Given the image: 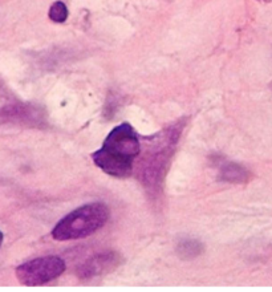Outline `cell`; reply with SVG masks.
I'll list each match as a JSON object with an SVG mask.
<instances>
[{"label": "cell", "mask_w": 272, "mask_h": 292, "mask_svg": "<svg viewBox=\"0 0 272 292\" xmlns=\"http://www.w3.org/2000/svg\"><path fill=\"white\" fill-rule=\"evenodd\" d=\"M141 152L140 140L129 124H121L108 134L101 149L92 154V160L104 173L112 177H129L134 160Z\"/></svg>", "instance_id": "obj_1"}, {"label": "cell", "mask_w": 272, "mask_h": 292, "mask_svg": "<svg viewBox=\"0 0 272 292\" xmlns=\"http://www.w3.org/2000/svg\"><path fill=\"white\" fill-rule=\"evenodd\" d=\"M109 215L111 212L105 204H86L59 220L55 229L52 230V238L64 242L89 237L105 226Z\"/></svg>", "instance_id": "obj_2"}, {"label": "cell", "mask_w": 272, "mask_h": 292, "mask_svg": "<svg viewBox=\"0 0 272 292\" xmlns=\"http://www.w3.org/2000/svg\"><path fill=\"white\" fill-rule=\"evenodd\" d=\"M65 262L60 256H43L23 263L16 268L17 279L24 286H43L65 271Z\"/></svg>", "instance_id": "obj_3"}, {"label": "cell", "mask_w": 272, "mask_h": 292, "mask_svg": "<svg viewBox=\"0 0 272 292\" xmlns=\"http://www.w3.org/2000/svg\"><path fill=\"white\" fill-rule=\"evenodd\" d=\"M119 263H121V258L116 252L96 255L93 258L88 259L85 263H82L77 268V276L80 279H90V278L115 270Z\"/></svg>", "instance_id": "obj_4"}, {"label": "cell", "mask_w": 272, "mask_h": 292, "mask_svg": "<svg viewBox=\"0 0 272 292\" xmlns=\"http://www.w3.org/2000/svg\"><path fill=\"white\" fill-rule=\"evenodd\" d=\"M223 179L229 182H243L246 181L247 171L238 165H229L223 170Z\"/></svg>", "instance_id": "obj_5"}, {"label": "cell", "mask_w": 272, "mask_h": 292, "mask_svg": "<svg viewBox=\"0 0 272 292\" xmlns=\"http://www.w3.org/2000/svg\"><path fill=\"white\" fill-rule=\"evenodd\" d=\"M68 17V8L63 1H56L49 8V19L55 23H64Z\"/></svg>", "instance_id": "obj_6"}, {"label": "cell", "mask_w": 272, "mask_h": 292, "mask_svg": "<svg viewBox=\"0 0 272 292\" xmlns=\"http://www.w3.org/2000/svg\"><path fill=\"white\" fill-rule=\"evenodd\" d=\"M1 242H3V234L0 231V246H1Z\"/></svg>", "instance_id": "obj_7"}]
</instances>
